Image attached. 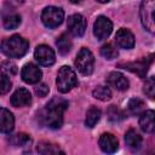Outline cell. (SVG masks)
I'll use <instances>...</instances> for the list:
<instances>
[{"instance_id":"cell-1","label":"cell","mask_w":155,"mask_h":155,"mask_svg":"<svg viewBox=\"0 0 155 155\" xmlns=\"http://www.w3.org/2000/svg\"><path fill=\"white\" fill-rule=\"evenodd\" d=\"M68 108V102L64 98H52L44 109L38 114V120L42 126L50 128H59L63 124V114Z\"/></svg>"},{"instance_id":"cell-2","label":"cell","mask_w":155,"mask_h":155,"mask_svg":"<svg viewBox=\"0 0 155 155\" xmlns=\"http://www.w3.org/2000/svg\"><path fill=\"white\" fill-rule=\"evenodd\" d=\"M28 41L19 35H12L7 38L1 44V51L10 58H21L28 51Z\"/></svg>"},{"instance_id":"cell-3","label":"cell","mask_w":155,"mask_h":155,"mask_svg":"<svg viewBox=\"0 0 155 155\" xmlns=\"http://www.w3.org/2000/svg\"><path fill=\"white\" fill-rule=\"evenodd\" d=\"M139 17L145 30L155 35V0H142Z\"/></svg>"},{"instance_id":"cell-4","label":"cell","mask_w":155,"mask_h":155,"mask_svg":"<svg viewBox=\"0 0 155 155\" xmlns=\"http://www.w3.org/2000/svg\"><path fill=\"white\" fill-rule=\"evenodd\" d=\"M56 84H57V88L61 93H67L69 92L73 87L76 86L78 80H76V75L74 73V70L68 67V65H63L57 74V79H56Z\"/></svg>"},{"instance_id":"cell-5","label":"cell","mask_w":155,"mask_h":155,"mask_svg":"<svg viewBox=\"0 0 155 155\" xmlns=\"http://www.w3.org/2000/svg\"><path fill=\"white\" fill-rule=\"evenodd\" d=\"M75 65L81 74L90 75L94 68V57L92 52L86 47L81 48L75 58Z\"/></svg>"},{"instance_id":"cell-6","label":"cell","mask_w":155,"mask_h":155,"mask_svg":"<svg viewBox=\"0 0 155 155\" xmlns=\"http://www.w3.org/2000/svg\"><path fill=\"white\" fill-rule=\"evenodd\" d=\"M64 19V12L62 8L56 6H48L44 8L41 13V21L47 28H56L58 27Z\"/></svg>"},{"instance_id":"cell-7","label":"cell","mask_w":155,"mask_h":155,"mask_svg":"<svg viewBox=\"0 0 155 155\" xmlns=\"http://www.w3.org/2000/svg\"><path fill=\"white\" fill-rule=\"evenodd\" d=\"M113 30V23L111 21L105 16H99L93 25V34L98 40L107 39Z\"/></svg>"},{"instance_id":"cell-8","label":"cell","mask_w":155,"mask_h":155,"mask_svg":"<svg viewBox=\"0 0 155 155\" xmlns=\"http://www.w3.org/2000/svg\"><path fill=\"white\" fill-rule=\"evenodd\" d=\"M34 57L39 62V64L45 65V67L52 65L54 63V61H56V56H54L53 50L50 46H47V45H40V46H38L35 48Z\"/></svg>"},{"instance_id":"cell-9","label":"cell","mask_w":155,"mask_h":155,"mask_svg":"<svg viewBox=\"0 0 155 155\" xmlns=\"http://www.w3.org/2000/svg\"><path fill=\"white\" fill-rule=\"evenodd\" d=\"M86 19L80 13H74L68 18V28L74 36H82L86 30Z\"/></svg>"},{"instance_id":"cell-10","label":"cell","mask_w":155,"mask_h":155,"mask_svg":"<svg viewBox=\"0 0 155 155\" xmlns=\"http://www.w3.org/2000/svg\"><path fill=\"white\" fill-rule=\"evenodd\" d=\"M21 75H22V79H23L24 82H27V84H36V82H39L41 80L42 73H41V70L39 69L38 65H35L33 63H28L22 68Z\"/></svg>"},{"instance_id":"cell-11","label":"cell","mask_w":155,"mask_h":155,"mask_svg":"<svg viewBox=\"0 0 155 155\" xmlns=\"http://www.w3.org/2000/svg\"><path fill=\"white\" fill-rule=\"evenodd\" d=\"M153 59H155V54H153V56H150V57H148V58L144 57V58H142V59H139V61H137V62L126 63V64H120V65H122L124 69H128V70H131V71H133V73H137L140 78H143V76L145 75V73H147V70H148V67L150 65V63H151Z\"/></svg>"},{"instance_id":"cell-12","label":"cell","mask_w":155,"mask_h":155,"mask_svg":"<svg viewBox=\"0 0 155 155\" xmlns=\"http://www.w3.org/2000/svg\"><path fill=\"white\" fill-rule=\"evenodd\" d=\"M139 126L143 132H155V110H145L139 116Z\"/></svg>"},{"instance_id":"cell-13","label":"cell","mask_w":155,"mask_h":155,"mask_svg":"<svg viewBox=\"0 0 155 155\" xmlns=\"http://www.w3.org/2000/svg\"><path fill=\"white\" fill-rule=\"evenodd\" d=\"M115 41L120 47L126 48V50H130V48H132L134 46V36H133V34L128 29H125V28H121V29H119L116 31Z\"/></svg>"},{"instance_id":"cell-14","label":"cell","mask_w":155,"mask_h":155,"mask_svg":"<svg viewBox=\"0 0 155 155\" xmlns=\"http://www.w3.org/2000/svg\"><path fill=\"white\" fill-rule=\"evenodd\" d=\"M31 103V94L27 88H18L11 97V104L16 108L19 107H27Z\"/></svg>"},{"instance_id":"cell-15","label":"cell","mask_w":155,"mask_h":155,"mask_svg":"<svg viewBox=\"0 0 155 155\" xmlns=\"http://www.w3.org/2000/svg\"><path fill=\"white\" fill-rule=\"evenodd\" d=\"M107 81L111 87H114L115 90H119V91H125L130 86V82H128L127 78L124 74L119 73V71H111L108 75Z\"/></svg>"},{"instance_id":"cell-16","label":"cell","mask_w":155,"mask_h":155,"mask_svg":"<svg viewBox=\"0 0 155 155\" xmlns=\"http://www.w3.org/2000/svg\"><path fill=\"white\" fill-rule=\"evenodd\" d=\"M99 147L104 153H115L119 148V142L116 139V137L111 133H103L99 137Z\"/></svg>"},{"instance_id":"cell-17","label":"cell","mask_w":155,"mask_h":155,"mask_svg":"<svg viewBox=\"0 0 155 155\" xmlns=\"http://www.w3.org/2000/svg\"><path fill=\"white\" fill-rule=\"evenodd\" d=\"M15 127V117L12 113L5 108L0 109V130L2 133H10Z\"/></svg>"},{"instance_id":"cell-18","label":"cell","mask_w":155,"mask_h":155,"mask_svg":"<svg viewBox=\"0 0 155 155\" xmlns=\"http://www.w3.org/2000/svg\"><path fill=\"white\" fill-rule=\"evenodd\" d=\"M125 142H126V145L132 149V150H138L140 147H142V137L134 131V130H128L125 134Z\"/></svg>"},{"instance_id":"cell-19","label":"cell","mask_w":155,"mask_h":155,"mask_svg":"<svg viewBox=\"0 0 155 155\" xmlns=\"http://www.w3.org/2000/svg\"><path fill=\"white\" fill-rule=\"evenodd\" d=\"M101 115H102V113H101V110H99L97 107H91V108L87 110V113H86L85 125H86L87 127L92 128V127L99 121Z\"/></svg>"},{"instance_id":"cell-20","label":"cell","mask_w":155,"mask_h":155,"mask_svg":"<svg viewBox=\"0 0 155 155\" xmlns=\"http://www.w3.org/2000/svg\"><path fill=\"white\" fill-rule=\"evenodd\" d=\"M56 45H57L58 52H59L61 54H67V53L71 50V45H73V44H71L70 38H69L67 34H62V35L57 39Z\"/></svg>"},{"instance_id":"cell-21","label":"cell","mask_w":155,"mask_h":155,"mask_svg":"<svg viewBox=\"0 0 155 155\" xmlns=\"http://www.w3.org/2000/svg\"><path fill=\"white\" fill-rule=\"evenodd\" d=\"M36 150L40 153V154H44V155H47V154H58V153H63L58 145L56 144H52L50 142H40L36 147Z\"/></svg>"},{"instance_id":"cell-22","label":"cell","mask_w":155,"mask_h":155,"mask_svg":"<svg viewBox=\"0 0 155 155\" xmlns=\"http://www.w3.org/2000/svg\"><path fill=\"white\" fill-rule=\"evenodd\" d=\"M92 94H93V97L96 99H99V101H103V102H107V101H109L111 98V91L107 86H98V87H96L93 90Z\"/></svg>"},{"instance_id":"cell-23","label":"cell","mask_w":155,"mask_h":155,"mask_svg":"<svg viewBox=\"0 0 155 155\" xmlns=\"http://www.w3.org/2000/svg\"><path fill=\"white\" fill-rule=\"evenodd\" d=\"M101 54L105 58V59H114L117 57L119 52H117V48L113 45V44H105L101 47Z\"/></svg>"},{"instance_id":"cell-24","label":"cell","mask_w":155,"mask_h":155,"mask_svg":"<svg viewBox=\"0 0 155 155\" xmlns=\"http://www.w3.org/2000/svg\"><path fill=\"white\" fill-rule=\"evenodd\" d=\"M107 115H108V119H109L111 122H119V121H121V120L125 117L122 110H120V109H119L117 107H115V105H110V107L108 108Z\"/></svg>"},{"instance_id":"cell-25","label":"cell","mask_w":155,"mask_h":155,"mask_svg":"<svg viewBox=\"0 0 155 155\" xmlns=\"http://www.w3.org/2000/svg\"><path fill=\"white\" fill-rule=\"evenodd\" d=\"M21 24V16L19 15H10L4 18V28L7 30L16 29Z\"/></svg>"},{"instance_id":"cell-26","label":"cell","mask_w":155,"mask_h":155,"mask_svg":"<svg viewBox=\"0 0 155 155\" xmlns=\"http://www.w3.org/2000/svg\"><path fill=\"white\" fill-rule=\"evenodd\" d=\"M10 143L12 145H16V147L28 145L30 143V137L25 133H17V134H15L10 138Z\"/></svg>"},{"instance_id":"cell-27","label":"cell","mask_w":155,"mask_h":155,"mask_svg":"<svg viewBox=\"0 0 155 155\" xmlns=\"http://www.w3.org/2000/svg\"><path fill=\"white\" fill-rule=\"evenodd\" d=\"M143 92L145 93L147 97L155 99V76H150L147 79L143 86Z\"/></svg>"},{"instance_id":"cell-28","label":"cell","mask_w":155,"mask_h":155,"mask_svg":"<svg viewBox=\"0 0 155 155\" xmlns=\"http://www.w3.org/2000/svg\"><path fill=\"white\" fill-rule=\"evenodd\" d=\"M144 108V102L139 98H132L130 102H128V110L133 114V115H137L139 114Z\"/></svg>"},{"instance_id":"cell-29","label":"cell","mask_w":155,"mask_h":155,"mask_svg":"<svg viewBox=\"0 0 155 155\" xmlns=\"http://www.w3.org/2000/svg\"><path fill=\"white\" fill-rule=\"evenodd\" d=\"M1 71L7 75H15L17 73V65L10 61H5L1 63Z\"/></svg>"},{"instance_id":"cell-30","label":"cell","mask_w":155,"mask_h":155,"mask_svg":"<svg viewBox=\"0 0 155 155\" xmlns=\"http://www.w3.org/2000/svg\"><path fill=\"white\" fill-rule=\"evenodd\" d=\"M11 88V81L7 74L1 73V85H0V92L1 94H5L6 92H8Z\"/></svg>"},{"instance_id":"cell-31","label":"cell","mask_w":155,"mask_h":155,"mask_svg":"<svg viewBox=\"0 0 155 155\" xmlns=\"http://www.w3.org/2000/svg\"><path fill=\"white\" fill-rule=\"evenodd\" d=\"M35 91H36V93H38L39 97H45V96H47L50 88H48V86H47L46 84H40V85L35 88Z\"/></svg>"},{"instance_id":"cell-32","label":"cell","mask_w":155,"mask_h":155,"mask_svg":"<svg viewBox=\"0 0 155 155\" xmlns=\"http://www.w3.org/2000/svg\"><path fill=\"white\" fill-rule=\"evenodd\" d=\"M70 1H71V2H75V4H76V2H80L81 0H70Z\"/></svg>"},{"instance_id":"cell-33","label":"cell","mask_w":155,"mask_h":155,"mask_svg":"<svg viewBox=\"0 0 155 155\" xmlns=\"http://www.w3.org/2000/svg\"><path fill=\"white\" fill-rule=\"evenodd\" d=\"M97 1H99V2H107V1H109V0H97Z\"/></svg>"}]
</instances>
